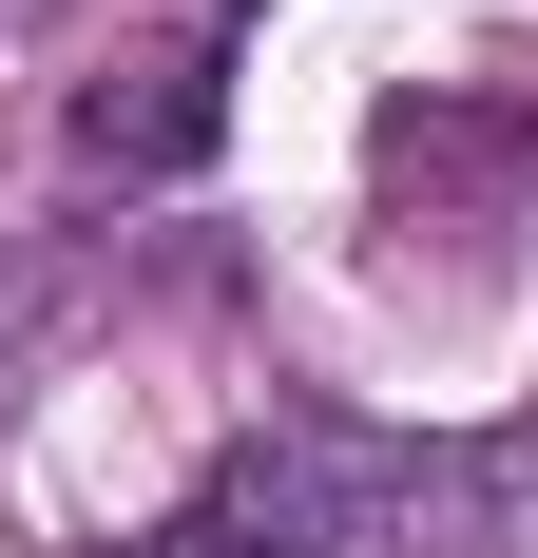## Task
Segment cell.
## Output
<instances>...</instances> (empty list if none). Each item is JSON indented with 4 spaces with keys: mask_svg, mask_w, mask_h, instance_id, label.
<instances>
[{
    "mask_svg": "<svg viewBox=\"0 0 538 558\" xmlns=\"http://www.w3.org/2000/svg\"><path fill=\"white\" fill-rule=\"evenodd\" d=\"M77 155H97V173H193V155H212V58H193V39H135L97 97H77Z\"/></svg>",
    "mask_w": 538,
    "mask_h": 558,
    "instance_id": "cell-1",
    "label": "cell"
},
{
    "mask_svg": "<svg viewBox=\"0 0 538 558\" xmlns=\"http://www.w3.org/2000/svg\"><path fill=\"white\" fill-rule=\"evenodd\" d=\"M155 558H308V462H212Z\"/></svg>",
    "mask_w": 538,
    "mask_h": 558,
    "instance_id": "cell-2",
    "label": "cell"
}]
</instances>
